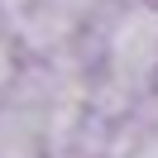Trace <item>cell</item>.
<instances>
[{
	"mask_svg": "<svg viewBox=\"0 0 158 158\" xmlns=\"http://www.w3.org/2000/svg\"><path fill=\"white\" fill-rule=\"evenodd\" d=\"M19 39H15V29H10V19L0 15V101H10V91H15V81H19V72H24V58H19Z\"/></svg>",
	"mask_w": 158,
	"mask_h": 158,
	"instance_id": "1",
	"label": "cell"
}]
</instances>
